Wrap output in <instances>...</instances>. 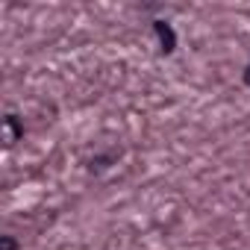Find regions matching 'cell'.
I'll list each match as a JSON object with an SVG mask.
<instances>
[{
	"label": "cell",
	"instance_id": "obj_1",
	"mask_svg": "<svg viewBox=\"0 0 250 250\" xmlns=\"http://www.w3.org/2000/svg\"><path fill=\"white\" fill-rule=\"evenodd\" d=\"M3 127H6V145H15L18 139H24V127L18 124L15 115H6L3 118Z\"/></svg>",
	"mask_w": 250,
	"mask_h": 250
},
{
	"label": "cell",
	"instance_id": "obj_2",
	"mask_svg": "<svg viewBox=\"0 0 250 250\" xmlns=\"http://www.w3.org/2000/svg\"><path fill=\"white\" fill-rule=\"evenodd\" d=\"M156 33H159V39H162V50H165V53H171V50H174V30H171L168 24L156 21Z\"/></svg>",
	"mask_w": 250,
	"mask_h": 250
},
{
	"label": "cell",
	"instance_id": "obj_3",
	"mask_svg": "<svg viewBox=\"0 0 250 250\" xmlns=\"http://www.w3.org/2000/svg\"><path fill=\"white\" fill-rule=\"evenodd\" d=\"M0 244H3V250H18V241L12 235H3V238H0Z\"/></svg>",
	"mask_w": 250,
	"mask_h": 250
},
{
	"label": "cell",
	"instance_id": "obj_4",
	"mask_svg": "<svg viewBox=\"0 0 250 250\" xmlns=\"http://www.w3.org/2000/svg\"><path fill=\"white\" fill-rule=\"evenodd\" d=\"M244 83H247V85H250V65H247V68H244Z\"/></svg>",
	"mask_w": 250,
	"mask_h": 250
}]
</instances>
